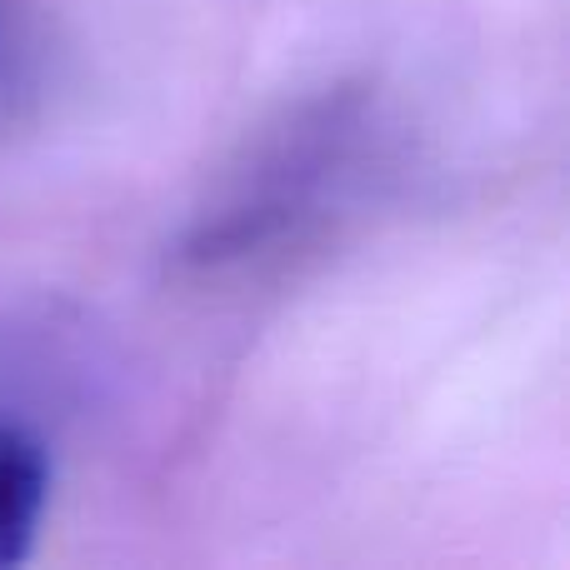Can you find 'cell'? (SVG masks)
Instances as JSON below:
<instances>
[{
    "label": "cell",
    "instance_id": "6da1fadb",
    "mask_svg": "<svg viewBox=\"0 0 570 570\" xmlns=\"http://www.w3.org/2000/svg\"><path fill=\"white\" fill-rule=\"evenodd\" d=\"M351 120L341 110L321 120L285 130L266 150L256 170L240 176V186L206 210V220L190 236V256L200 266H226V261H250L271 246L301 240L305 230L321 226V216L335 206V190L345 186V140Z\"/></svg>",
    "mask_w": 570,
    "mask_h": 570
},
{
    "label": "cell",
    "instance_id": "7a4b0ae2",
    "mask_svg": "<svg viewBox=\"0 0 570 570\" xmlns=\"http://www.w3.org/2000/svg\"><path fill=\"white\" fill-rule=\"evenodd\" d=\"M56 465L26 421L0 415V570L20 566L36 551V535L50 511Z\"/></svg>",
    "mask_w": 570,
    "mask_h": 570
},
{
    "label": "cell",
    "instance_id": "3957f363",
    "mask_svg": "<svg viewBox=\"0 0 570 570\" xmlns=\"http://www.w3.org/2000/svg\"><path fill=\"white\" fill-rule=\"evenodd\" d=\"M50 90V40L30 0H0V130L40 116Z\"/></svg>",
    "mask_w": 570,
    "mask_h": 570
}]
</instances>
